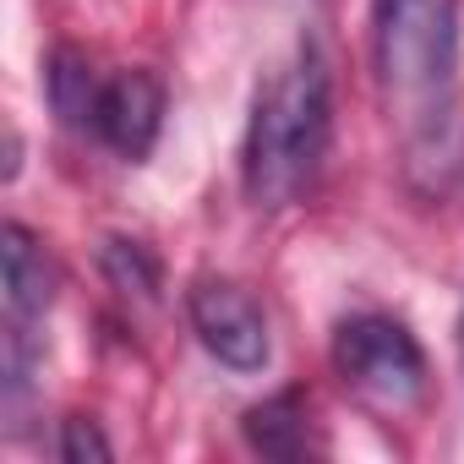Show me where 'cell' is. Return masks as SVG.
Masks as SVG:
<instances>
[{"mask_svg":"<svg viewBox=\"0 0 464 464\" xmlns=\"http://www.w3.org/2000/svg\"><path fill=\"white\" fill-rule=\"evenodd\" d=\"M372 61L404 126V175L442 197L464 175L459 0H372Z\"/></svg>","mask_w":464,"mask_h":464,"instance_id":"obj_1","label":"cell"},{"mask_svg":"<svg viewBox=\"0 0 464 464\" xmlns=\"http://www.w3.org/2000/svg\"><path fill=\"white\" fill-rule=\"evenodd\" d=\"M328 137H334L328 66L312 44H301L252 99L241 148V186L252 208L263 213L295 208L328 164Z\"/></svg>","mask_w":464,"mask_h":464,"instance_id":"obj_2","label":"cell"},{"mask_svg":"<svg viewBox=\"0 0 464 464\" xmlns=\"http://www.w3.org/2000/svg\"><path fill=\"white\" fill-rule=\"evenodd\" d=\"M334 372L361 404H372L388 420L415 415L431 393L426 350L399 317H382V312H355L334 328Z\"/></svg>","mask_w":464,"mask_h":464,"instance_id":"obj_3","label":"cell"},{"mask_svg":"<svg viewBox=\"0 0 464 464\" xmlns=\"http://www.w3.org/2000/svg\"><path fill=\"white\" fill-rule=\"evenodd\" d=\"M186 323L197 334V344L229 366V372H263L268 366V317L257 306V295L236 279H218V274H202L191 279L186 290Z\"/></svg>","mask_w":464,"mask_h":464,"instance_id":"obj_4","label":"cell"},{"mask_svg":"<svg viewBox=\"0 0 464 464\" xmlns=\"http://www.w3.org/2000/svg\"><path fill=\"white\" fill-rule=\"evenodd\" d=\"M164 131V82L148 72V66H131V72H115L104 77L99 88V110H93V131L110 153H121L126 164H142L153 153Z\"/></svg>","mask_w":464,"mask_h":464,"instance_id":"obj_5","label":"cell"},{"mask_svg":"<svg viewBox=\"0 0 464 464\" xmlns=\"http://www.w3.org/2000/svg\"><path fill=\"white\" fill-rule=\"evenodd\" d=\"M0 274H6V323L39 328L55 301V263L28 224H0Z\"/></svg>","mask_w":464,"mask_h":464,"instance_id":"obj_6","label":"cell"},{"mask_svg":"<svg viewBox=\"0 0 464 464\" xmlns=\"http://www.w3.org/2000/svg\"><path fill=\"white\" fill-rule=\"evenodd\" d=\"M241 431L252 442V453L263 459H301L312 448V420H306V393L301 388H285L263 404H252L241 415Z\"/></svg>","mask_w":464,"mask_h":464,"instance_id":"obj_7","label":"cell"},{"mask_svg":"<svg viewBox=\"0 0 464 464\" xmlns=\"http://www.w3.org/2000/svg\"><path fill=\"white\" fill-rule=\"evenodd\" d=\"M99 88H104V77L93 72V61H88L82 50L61 44V50L50 55V66H44V93H50V110H55L61 126H72V131H93Z\"/></svg>","mask_w":464,"mask_h":464,"instance_id":"obj_8","label":"cell"},{"mask_svg":"<svg viewBox=\"0 0 464 464\" xmlns=\"http://www.w3.org/2000/svg\"><path fill=\"white\" fill-rule=\"evenodd\" d=\"M99 268H104V279H110L115 295H126V301H159V257L142 241L110 236L104 252H99Z\"/></svg>","mask_w":464,"mask_h":464,"instance_id":"obj_9","label":"cell"},{"mask_svg":"<svg viewBox=\"0 0 464 464\" xmlns=\"http://www.w3.org/2000/svg\"><path fill=\"white\" fill-rule=\"evenodd\" d=\"M61 459L66 464H110L115 459V448H110V437L99 431V420H88V415H72V420H61Z\"/></svg>","mask_w":464,"mask_h":464,"instance_id":"obj_10","label":"cell"},{"mask_svg":"<svg viewBox=\"0 0 464 464\" xmlns=\"http://www.w3.org/2000/svg\"><path fill=\"white\" fill-rule=\"evenodd\" d=\"M459 344H464V323H459Z\"/></svg>","mask_w":464,"mask_h":464,"instance_id":"obj_11","label":"cell"}]
</instances>
